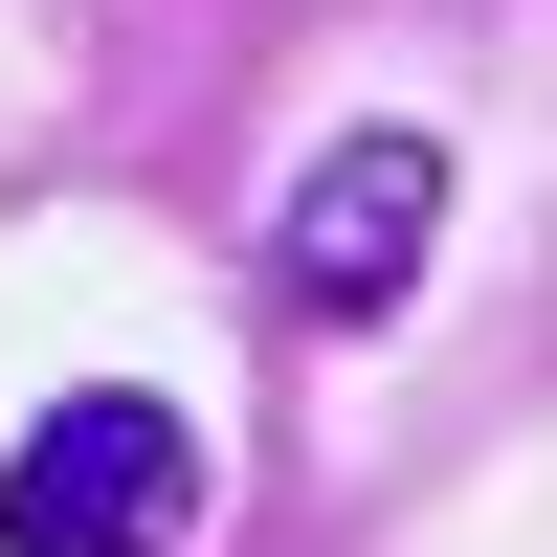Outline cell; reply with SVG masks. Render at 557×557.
Wrapping results in <instances>:
<instances>
[{"label":"cell","instance_id":"obj_2","mask_svg":"<svg viewBox=\"0 0 557 557\" xmlns=\"http://www.w3.org/2000/svg\"><path fill=\"white\" fill-rule=\"evenodd\" d=\"M424 223H446V134H335V157L290 178V290L335 312V335H380V312L424 290Z\"/></svg>","mask_w":557,"mask_h":557},{"label":"cell","instance_id":"obj_1","mask_svg":"<svg viewBox=\"0 0 557 557\" xmlns=\"http://www.w3.org/2000/svg\"><path fill=\"white\" fill-rule=\"evenodd\" d=\"M201 535V424L157 380H67L0 446V557H178Z\"/></svg>","mask_w":557,"mask_h":557}]
</instances>
